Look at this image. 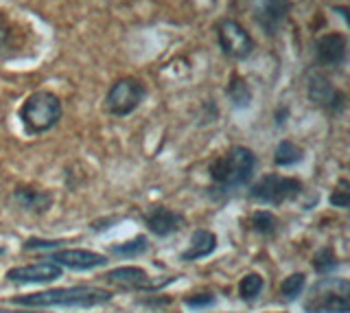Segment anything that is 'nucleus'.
Segmentation results:
<instances>
[{
	"mask_svg": "<svg viewBox=\"0 0 350 313\" xmlns=\"http://www.w3.org/2000/svg\"><path fill=\"white\" fill-rule=\"evenodd\" d=\"M112 300V291L101 289V287H57V289H44L36 291V294H25V296H16L11 298L14 305L20 307H33V309H49V307H98L105 305V302Z\"/></svg>",
	"mask_w": 350,
	"mask_h": 313,
	"instance_id": "obj_1",
	"label": "nucleus"
},
{
	"mask_svg": "<svg viewBox=\"0 0 350 313\" xmlns=\"http://www.w3.org/2000/svg\"><path fill=\"white\" fill-rule=\"evenodd\" d=\"M256 169V156L247 147H232L224 156H219L211 165V178L221 191H232L247 185L254 176Z\"/></svg>",
	"mask_w": 350,
	"mask_h": 313,
	"instance_id": "obj_2",
	"label": "nucleus"
},
{
	"mask_svg": "<svg viewBox=\"0 0 350 313\" xmlns=\"http://www.w3.org/2000/svg\"><path fill=\"white\" fill-rule=\"evenodd\" d=\"M62 101L49 90H38L29 94L20 107V121L27 134H44L53 129L62 118Z\"/></svg>",
	"mask_w": 350,
	"mask_h": 313,
	"instance_id": "obj_3",
	"label": "nucleus"
},
{
	"mask_svg": "<svg viewBox=\"0 0 350 313\" xmlns=\"http://www.w3.org/2000/svg\"><path fill=\"white\" fill-rule=\"evenodd\" d=\"M306 313H348L350 283L346 278H322L311 287L304 300Z\"/></svg>",
	"mask_w": 350,
	"mask_h": 313,
	"instance_id": "obj_4",
	"label": "nucleus"
},
{
	"mask_svg": "<svg viewBox=\"0 0 350 313\" xmlns=\"http://www.w3.org/2000/svg\"><path fill=\"white\" fill-rule=\"evenodd\" d=\"M302 193V182L298 178H287L278 174L262 176L254 187L250 189V198L269 206H280L284 202L295 200Z\"/></svg>",
	"mask_w": 350,
	"mask_h": 313,
	"instance_id": "obj_5",
	"label": "nucleus"
},
{
	"mask_svg": "<svg viewBox=\"0 0 350 313\" xmlns=\"http://www.w3.org/2000/svg\"><path fill=\"white\" fill-rule=\"evenodd\" d=\"M145 99V83L134 77H123L109 85L105 94V110L114 116H127L138 110Z\"/></svg>",
	"mask_w": 350,
	"mask_h": 313,
	"instance_id": "obj_6",
	"label": "nucleus"
},
{
	"mask_svg": "<svg viewBox=\"0 0 350 313\" xmlns=\"http://www.w3.org/2000/svg\"><path fill=\"white\" fill-rule=\"evenodd\" d=\"M217 42H219V46H221L224 55L237 62L250 59L256 46L252 36L232 18H224L221 23L217 25Z\"/></svg>",
	"mask_w": 350,
	"mask_h": 313,
	"instance_id": "obj_7",
	"label": "nucleus"
},
{
	"mask_svg": "<svg viewBox=\"0 0 350 313\" xmlns=\"http://www.w3.org/2000/svg\"><path fill=\"white\" fill-rule=\"evenodd\" d=\"M306 94H309V99L315 105H320L326 112L333 114L342 112L346 105V94L342 90H337L331 79L315 70L306 74Z\"/></svg>",
	"mask_w": 350,
	"mask_h": 313,
	"instance_id": "obj_8",
	"label": "nucleus"
},
{
	"mask_svg": "<svg viewBox=\"0 0 350 313\" xmlns=\"http://www.w3.org/2000/svg\"><path fill=\"white\" fill-rule=\"evenodd\" d=\"M348 53V38L344 33H324L315 40V62L317 66L339 68L344 66Z\"/></svg>",
	"mask_w": 350,
	"mask_h": 313,
	"instance_id": "obj_9",
	"label": "nucleus"
},
{
	"mask_svg": "<svg viewBox=\"0 0 350 313\" xmlns=\"http://www.w3.org/2000/svg\"><path fill=\"white\" fill-rule=\"evenodd\" d=\"M254 16L258 27L273 38L289 16V0H254Z\"/></svg>",
	"mask_w": 350,
	"mask_h": 313,
	"instance_id": "obj_10",
	"label": "nucleus"
},
{
	"mask_svg": "<svg viewBox=\"0 0 350 313\" xmlns=\"http://www.w3.org/2000/svg\"><path fill=\"white\" fill-rule=\"evenodd\" d=\"M49 261H53L59 267L77 269V272H85V269H96L107 263L105 254H98L92 250H81V247H66V250L53 252Z\"/></svg>",
	"mask_w": 350,
	"mask_h": 313,
	"instance_id": "obj_11",
	"label": "nucleus"
},
{
	"mask_svg": "<svg viewBox=\"0 0 350 313\" xmlns=\"http://www.w3.org/2000/svg\"><path fill=\"white\" fill-rule=\"evenodd\" d=\"M57 278H62V267L55 265L53 261H42V263L11 267L9 272H7L9 283H22V285L53 283V280H57Z\"/></svg>",
	"mask_w": 350,
	"mask_h": 313,
	"instance_id": "obj_12",
	"label": "nucleus"
},
{
	"mask_svg": "<svg viewBox=\"0 0 350 313\" xmlns=\"http://www.w3.org/2000/svg\"><path fill=\"white\" fill-rule=\"evenodd\" d=\"M105 280L112 285H120V287H131V289H158V283H151L149 274L142 267H134V265H123L116 269H109L105 274Z\"/></svg>",
	"mask_w": 350,
	"mask_h": 313,
	"instance_id": "obj_13",
	"label": "nucleus"
},
{
	"mask_svg": "<svg viewBox=\"0 0 350 313\" xmlns=\"http://www.w3.org/2000/svg\"><path fill=\"white\" fill-rule=\"evenodd\" d=\"M145 223L147 228L158 234V236H169L173 232H178L182 228V215L173 213L167 206H153L147 215H145Z\"/></svg>",
	"mask_w": 350,
	"mask_h": 313,
	"instance_id": "obj_14",
	"label": "nucleus"
},
{
	"mask_svg": "<svg viewBox=\"0 0 350 313\" xmlns=\"http://www.w3.org/2000/svg\"><path fill=\"white\" fill-rule=\"evenodd\" d=\"M217 247V234L211 230H197L191 236V245L189 250L182 252V261H197V258H204L208 254H213Z\"/></svg>",
	"mask_w": 350,
	"mask_h": 313,
	"instance_id": "obj_15",
	"label": "nucleus"
},
{
	"mask_svg": "<svg viewBox=\"0 0 350 313\" xmlns=\"http://www.w3.org/2000/svg\"><path fill=\"white\" fill-rule=\"evenodd\" d=\"M14 198L20 206H25L27 210H38V213H44L53 204V198L49 193L36 187H18L14 191Z\"/></svg>",
	"mask_w": 350,
	"mask_h": 313,
	"instance_id": "obj_16",
	"label": "nucleus"
},
{
	"mask_svg": "<svg viewBox=\"0 0 350 313\" xmlns=\"http://www.w3.org/2000/svg\"><path fill=\"white\" fill-rule=\"evenodd\" d=\"M20 46V31L18 25L11 23L7 14H0V57L16 55V49Z\"/></svg>",
	"mask_w": 350,
	"mask_h": 313,
	"instance_id": "obj_17",
	"label": "nucleus"
},
{
	"mask_svg": "<svg viewBox=\"0 0 350 313\" xmlns=\"http://www.w3.org/2000/svg\"><path fill=\"white\" fill-rule=\"evenodd\" d=\"M302 158H304L302 147L291 143V140H280L276 145V151H273V163L278 167H293V165H298Z\"/></svg>",
	"mask_w": 350,
	"mask_h": 313,
	"instance_id": "obj_18",
	"label": "nucleus"
},
{
	"mask_svg": "<svg viewBox=\"0 0 350 313\" xmlns=\"http://www.w3.org/2000/svg\"><path fill=\"white\" fill-rule=\"evenodd\" d=\"M228 99L232 101L237 107H247L250 101H252V92H250V85L243 77H239V74H234L232 79H230L228 83Z\"/></svg>",
	"mask_w": 350,
	"mask_h": 313,
	"instance_id": "obj_19",
	"label": "nucleus"
},
{
	"mask_svg": "<svg viewBox=\"0 0 350 313\" xmlns=\"http://www.w3.org/2000/svg\"><path fill=\"white\" fill-rule=\"evenodd\" d=\"M149 250V239L145 234H138L134 239H129L125 243H116L109 247V252L116 254V256H140Z\"/></svg>",
	"mask_w": 350,
	"mask_h": 313,
	"instance_id": "obj_20",
	"label": "nucleus"
},
{
	"mask_svg": "<svg viewBox=\"0 0 350 313\" xmlns=\"http://www.w3.org/2000/svg\"><path fill=\"white\" fill-rule=\"evenodd\" d=\"M306 287V276L304 274H291L280 283V294L284 300H295Z\"/></svg>",
	"mask_w": 350,
	"mask_h": 313,
	"instance_id": "obj_21",
	"label": "nucleus"
},
{
	"mask_svg": "<svg viewBox=\"0 0 350 313\" xmlns=\"http://www.w3.org/2000/svg\"><path fill=\"white\" fill-rule=\"evenodd\" d=\"M252 228L260 234H273L278 230V219L269 210H258L252 215Z\"/></svg>",
	"mask_w": 350,
	"mask_h": 313,
	"instance_id": "obj_22",
	"label": "nucleus"
},
{
	"mask_svg": "<svg viewBox=\"0 0 350 313\" xmlns=\"http://www.w3.org/2000/svg\"><path fill=\"white\" fill-rule=\"evenodd\" d=\"M260 289H262V276H258L254 272L245 274L239 283V294L243 300H254L260 294Z\"/></svg>",
	"mask_w": 350,
	"mask_h": 313,
	"instance_id": "obj_23",
	"label": "nucleus"
},
{
	"mask_svg": "<svg viewBox=\"0 0 350 313\" xmlns=\"http://www.w3.org/2000/svg\"><path fill=\"white\" fill-rule=\"evenodd\" d=\"M337 265H339V261H337V256H335V252L331 250V247H324V250H320V252L313 256V267L320 274L333 272Z\"/></svg>",
	"mask_w": 350,
	"mask_h": 313,
	"instance_id": "obj_24",
	"label": "nucleus"
},
{
	"mask_svg": "<svg viewBox=\"0 0 350 313\" xmlns=\"http://www.w3.org/2000/svg\"><path fill=\"white\" fill-rule=\"evenodd\" d=\"M331 204L335 208H348V204H350V185H348V180H339L337 189L333 191V195H331Z\"/></svg>",
	"mask_w": 350,
	"mask_h": 313,
	"instance_id": "obj_25",
	"label": "nucleus"
},
{
	"mask_svg": "<svg viewBox=\"0 0 350 313\" xmlns=\"http://www.w3.org/2000/svg\"><path fill=\"white\" fill-rule=\"evenodd\" d=\"M184 305L189 307H211L215 305V296L213 294H197V296H186Z\"/></svg>",
	"mask_w": 350,
	"mask_h": 313,
	"instance_id": "obj_26",
	"label": "nucleus"
},
{
	"mask_svg": "<svg viewBox=\"0 0 350 313\" xmlns=\"http://www.w3.org/2000/svg\"><path fill=\"white\" fill-rule=\"evenodd\" d=\"M64 241H49V239H29L25 243V250H55Z\"/></svg>",
	"mask_w": 350,
	"mask_h": 313,
	"instance_id": "obj_27",
	"label": "nucleus"
},
{
	"mask_svg": "<svg viewBox=\"0 0 350 313\" xmlns=\"http://www.w3.org/2000/svg\"><path fill=\"white\" fill-rule=\"evenodd\" d=\"M0 313H29V311H7V309H0Z\"/></svg>",
	"mask_w": 350,
	"mask_h": 313,
	"instance_id": "obj_28",
	"label": "nucleus"
},
{
	"mask_svg": "<svg viewBox=\"0 0 350 313\" xmlns=\"http://www.w3.org/2000/svg\"><path fill=\"white\" fill-rule=\"evenodd\" d=\"M5 254V247H0V256H3Z\"/></svg>",
	"mask_w": 350,
	"mask_h": 313,
	"instance_id": "obj_29",
	"label": "nucleus"
}]
</instances>
